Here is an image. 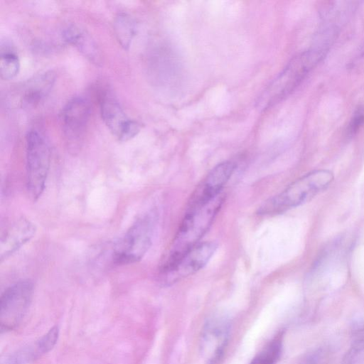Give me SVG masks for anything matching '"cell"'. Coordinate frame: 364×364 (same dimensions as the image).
I'll return each mask as SVG.
<instances>
[{
  "instance_id": "obj_1",
  "label": "cell",
  "mask_w": 364,
  "mask_h": 364,
  "mask_svg": "<svg viewBox=\"0 0 364 364\" xmlns=\"http://www.w3.org/2000/svg\"><path fill=\"white\" fill-rule=\"evenodd\" d=\"M225 199L220 194L207 205L186 211L185 215L160 265L163 272L173 265L185 253L200 243L218 214Z\"/></svg>"
},
{
  "instance_id": "obj_12",
  "label": "cell",
  "mask_w": 364,
  "mask_h": 364,
  "mask_svg": "<svg viewBox=\"0 0 364 364\" xmlns=\"http://www.w3.org/2000/svg\"><path fill=\"white\" fill-rule=\"evenodd\" d=\"M36 230L35 225L24 218L17 219L9 225L1 236V261L6 259L29 242Z\"/></svg>"
},
{
  "instance_id": "obj_6",
  "label": "cell",
  "mask_w": 364,
  "mask_h": 364,
  "mask_svg": "<svg viewBox=\"0 0 364 364\" xmlns=\"http://www.w3.org/2000/svg\"><path fill=\"white\" fill-rule=\"evenodd\" d=\"M33 284L21 280L8 287L0 299V326L1 331L15 328L26 315L31 302Z\"/></svg>"
},
{
  "instance_id": "obj_18",
  "label": "cell",
  "mask_w": 364,
  "mask_h": 364,
  "mask_svg": "<svg viewBox=\"0 0 364 364\" xmlns=\"http://www.w3.org/2000/svg\"><path fill=\"white\" fill-rule=\"evenodd\" d=\"M364 124V109L360 108L355 112L348 127V133L355 134Z\"/></svg>"
},
{
  "instance_id": "obj_17",
  "label": "cell",
  "mask_w": 364,
  "mask_h": 364,
  "mask_svg": "<svg viewBox=\"0 0 364 364\" xmlns=\"http://www.w3.org/2000/svg\"><path fill=\"white\" fill-rule=\"evenodd\" d=\"M58 337L59 328L58 326H54L37 341L36 348L38 352L46 353L50 351L55 346Z\"/></svg>"
},
{
  "instance_id": "obj_2",
  "label": "cell",
  "mask_w": 364,
  "mask_h": 364,
  "mask_svg": "<svg viewBox=\"0 0 364 364\" xmlns=\"http://www.w3.org/2000/svg\"><path fill=\"white\" fill-rule=\"evenodd\" d=\"M327 50L315 48L293 58L259 97L257 106L265 110L288 97L322 60Z\"/></svg>"
},
{
  "instance_id": "obj_14",
  "label": "cell",
  "mask_w": 364,
  "mask_h": 364,
  "mask_svg": "<svg viewBox=\"0 0 364 364\" xmlns=\"http://www.w3.org/2000/svg\"><path fill=\"white\" fill-rule=\"evenodd\" d=\"M114 30L120 45L128 49L136 31L134 18L127 14H118L114 21Z\"/></svg>"
},
{
  "instance_id": "obj_4",
  "label": "cell",
  "mask_w": 364,
  "mask_h": 364,
  "mask_svg": "<svg viewBox=\"0 0 364 364\" xmlns=\"http://www.w3.org/2000/svg\"><path fill=\"white\" fill-rule=\"evenodd\" d=\"M157 214L150 210L139 217L117 243L113 259L117 264L140 261L151 246Z\"/></svg>"
},
{
  "instance_id": "obj_13",
  "label": "cell",
  "mask_w": 364,
  "mask_h": 364,
  "mask_svg": "<svg viewBox=\"0 0 364 364\" xmlns=\"http://www.w3.org/2000/svg\"><path fill=\"white\" fill-rule=\"evenodd\" d=\"M63 36L70 44L75 46L86 58L93 62H98L100 54L97 47L84 29L75 25H70L64 30Z\"/></svg>"
},
{
  "instance_id": "obj_8",
  "label": "cell",
  "mask_w": 364,
  "mask_h": 364,
  "mask_svg": "<svg viewBox=\"0 0 364 364\" xmlns=\"http://www.w3.org/2000/svg\"><path fill=\"white\" fill-rule=\"evenodd\" d=\"M236 167L234 161H225L213 168L191 195L186 211L203 207L221 194Z\"/></svg>"
},
{
  "instance_id": "obj_5",
  "label": "cell",
  "mask_w": 364,
  "mask_h": 364,
  "mask_svg": "<svg viewBox=\"0 0 364 364\" xmlns=\"http://www.w3.org/2000/svg\"><path fill=\"white\" fill-rule=\"evenodd\" d=\"M50 164V147L37 131L26 136V186L30 197L36 200L44 191Z\"/></svg>"
},
{
  "instance_id": "obj_15",
  "label": "cell",
  "mask_w": 364,
  "mask_h": 364,
  "mask_svg": "<svg viewBox=\"0 0 364 364\" xmlns=\"http://www.w3.org/2000/svg\"><path fill=\"white\" fill-rule=\"evenodd\" d=\"M282 352V340L277 336L271 341L252 360L250 364H275Z\"/></svg>"
},
{
  "instance_id": "obj_3",
  "label": "cell",
  "mask_w": 364,
  "mask_h": 364,
  "mask_svg": "<svg viewBox=\"0 0 364 364\" xmlns=\"http://www.w3.org/2000/svg\"><path fill=\"white\" fill-rule=\"evenodd\" d=\"M333 180V173L328 170L308 173L264 202L257 213L263 215H276L299 206L324 191Z\"/></svg>"
},
{
  "instance_id": "obj_16",
  "label": "cell",
  "mask_w": 364,
  "mask_h": 364,
  "mask_svg": "<svg viewBox=\"0 0 364 364\" xmlns=\"http://www.w3.org/2000/svg\"><path fill=\"white\" fill-rule=\"evenodd\" d=\"M20 63L18 56L11 52L6 51L1 54L0 75L4 80L14 78L18 73Z\"/></svg>"
},
{
  "instance_id": "obj_11",
  "label": "cell",
  "mask_w": 364,
  "mask_h": 364,
  "mask_svg": "<svg viewBox=\"0 0 364 364\" xmlns=\"http://www.w3.org/2000/svg\"><path fill=\"white\" fill-rule=\"evenodd\" d=\"M229 326L221 318L210 321L203 329L201 353L208 364H215L221 358L228 342Z\"/></svg>"
},
{
  "instance_id": "obj_7",
  "label": "cell",
  "mask_w": 364,
  "mask_h": 364,
  "mask_svg": "<svg viewBox=\"0 0 364 364\" xmlns=\"http://www.w3.org/2000/svg\"><path fill=\"white\" fill-rule=\"evenodd\" d=\"M218 245L213 241L200 242L185 253L167 270L160 272L161 282L172 284L203 269L214 255Z\"/></svg>"
},
{
  "instance_id": "obj_9",
  "label": "cell",
  "mask_w": 364,
  "mask_h": 364,
  "mask_svg": "<svg viewBox=\"0 0 364 364\" xmlns=\"http://www.w3.org/2000/svg\"><path fill=\"white\" fill-rule=\"evenodd\" d=\"M101 114L108 129L119 141L130 140L140 130L139 124L129 119L119 103L112 97H105L102 100Z\"/></svg>"
},
{
  "instance_id": "obj_10",
  "label": "cell",
  "mask_w": 364,
  "mask_h": 364,
  "mask_svg": "<svg viewBox=\"0 0 364 364\" xmlns=\"http://www.w3.org/2000/svg\"><path fill=\"white\" fill-rule=\"evenodd\" d=\"M90 112L89 102L82 97L70 100L63 111V124L68 141L76 145L85 130Z\"/></svg>"
}]
</instances>
